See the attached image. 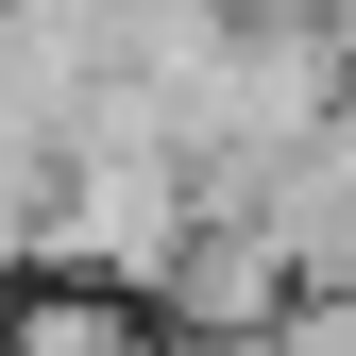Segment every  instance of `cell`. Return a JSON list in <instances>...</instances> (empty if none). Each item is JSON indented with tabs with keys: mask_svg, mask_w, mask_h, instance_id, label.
<instances>
[{
	"mask_svg": "<svg viewBox=\"0 0 356 356\" xmlns=\"http://www.w3.org/2000/svg\"><path fill=\"white\" fill-rule=\"evenodd\" d=\"M323 153H339V170H356V85H339V119H323Z\"/></svg>",
	"mask_w": 356,
	"mask_h": 356,
	"instance_id": "obj_1",
	"label": "cell"
}]
</instances>
